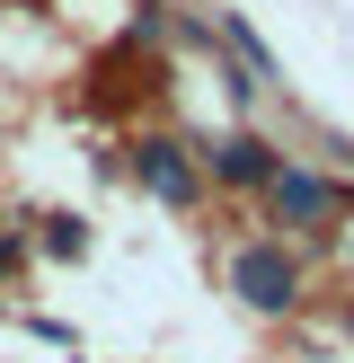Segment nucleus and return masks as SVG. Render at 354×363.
<instances>
[{
	"label": "nucleus",
	"mask_w": 354,
	"mask_h": 363,
	"mask_svg": "<svg viewBox=\"0 0 354 363\" xmlns=\"http://www.w3.org/2000/svg\"><path fill=\"white\" fill-rule=\"evenodd\" d=\"M230 293H239L248 311H292L301 266L283 257V248H239V257H230Z\"/></svg>",
	"instance_id": "nucleus-1"
},
{
	"label": "nucleus",
	"mask_w": 354,
	"mask_h": 363,
	"mask_svg": "<svg viewBox=\"0 0 354 363\" xmlns=\"http://www.w3.org/2000/svg\"><path fill=\"white\" fill-rule=\"evenodd\" d=\"M133 169H142V186H151L159 204H186V195H195V160L177 151V142H142Z\"/></svg>",
	"instance_id": "nucleus-2"
},
{
	"label": "nucleus",
	"mask_w": 354,
	"mask_h": 363,
	"mask_svg": "<svg viewBox=\"0 0 354 363\" xmlns=\"http://www.w3.org/2000/svg\"><path fill=\"white\" fill-rule=\"evenodd\" d=\"M275 169H283V160L266 151L257 133H230V142H212V177H230V186H275Z\"/></svg>",
	"instance_id": "nucleus-3"
},
{
	"label": "nucleus",
	"mask_w": 354,
	"mask_h": 363,
	"mask_svg": "<svg viewBox=\"0 0 354 363\" xmlns=\"http://www.w3.org/2000/svg\"><path fill=\"white\" fill-rule=\"evenodd\" d=\"M328 204H336V195L319 186V177H301V169H275V213H283V222H319Z\"/></svg>",
	"instance_id": "nucleus-4"
},
{
	"label": "nucleus",
	"mask_w": 354,
	"mask_h": 363,
	"mask_svg": "<svg viewBox=\"0 0 354 363\" xmlns=\"http://www.w3.org/2000/svg\"><path fill=\"white\" fill-rule=\"evenodd\" d=\"M346 328H354V319H346Z\"/></svg>",
	"instance_id": "nucleus-5"
}]
</instances>
